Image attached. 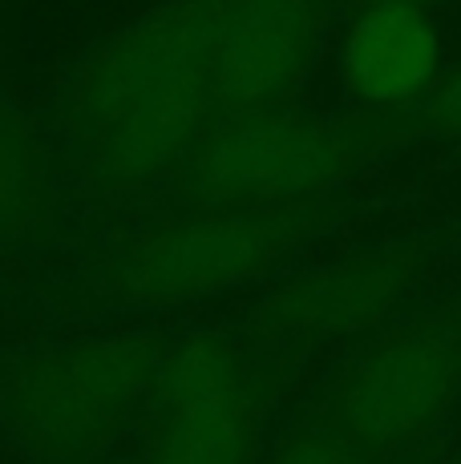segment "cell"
Segmentation results:
<instances>
[{"mask_svg": "<svg viewBox=\"0 0 461 464\" xmlns=\"http://www.w3.org/2000/svg\"><path fill=\"white\" fill-rule=\"evenodd\" d=\"M268 464H368L357 452V444L332 424H312L304 432H296L291 440H283Z\"/></svg>", "mask_w": 461, "mask_h": 464, "instance_id": "8fae6325", "label": "cell"}, {"mask_svg": "<svg viewBox=\"0 0 461 464\" xmlns=\"http://www.w3.org/2000/svg\"><path fill=\"white\" fill-rule=\"evenodd\" d=\"M405 121L417 133H429V138H461V57L454 65H446L437 85L413 110H405Z\"/></svg>", "mask_w": 461, "mask_h": 464, "instance_id": "30bf717a", "label": "cell"}, {"mask_svg": "<svg viewBox=\"0 0 461 464\" xmlns=\"http://www.w3.org/2000/svg\"><path fill=\"white\" fill-rule=\"evenodd\" d=\"M368 150L365 126L280 102L211 121L166 186L179 207H320L357 174Z\"/></svg>", "mask_w": 461, "mask_h": 464, "instance_id": "3957f363", "label": "cell"}, {"mask_svg": "<svg viewBox=\"0 0 461 464\" xmlns=\"http://www.w3.org/2000/svg\"><path fill=\"white\" fill-rule=\"evenodd\" d=\"M320 207H182L118 246L110 287L134 307H186L263 279L316 227Z\"/></svg>", "mask_w": 461, "mask_h": 464, "instance_id": "277c9868", "label": "cell"}, {"mask_svg": "<svg viewBox=\"0 0 461 464\" xmlns=\"http://www.w3.org/2000/svg\"><path fill=\"white\" fill-rule=\"evenodd\" d=\"M162 347L90 335L25 355L0 388V424L37 464H93L146 420Z\"/></svg>", "mask_w": 461, "mask_h": 464, "instance_id": "7a4b0ae2", "label": "cell"}, {"mask_svg": "<svg viewBox=\"0 0 461 464\" xmlns=\"http://www.w3.org/2000/svg\"><path fill=\"white\" fill-rule=\"evenodd\" d=\"M260 420L263 396L251 355L223 335H186L162 347L134 464H255Z\"/></svg>", "mask_w": 461, "mask_h": 464, "instance_id": "5b68a950", "label": "cell"}, {"mask_svg": "<svg viewBox=\"0 0 461 464\" xmlns=\"http://www.w3.org/2000/svg\"><path fill=\"white\" fill-rule=\"evenodd\" d=\"M425 258L409 243L365 246L283 279L260 307V324L283 343H324L365 332L417 291Z\"/></svg>", "mask_w": 461, "mask_h": 464, "instance_id": "52a82bcc", "label": "cell"}, {"mask_svg": "<svg viewBox=\"0 0 461 464\" xmlns=\"http://www.w3.org/2000/svg\"><path fill=\"white\" fill-rule=\"evenodd\" d=\"M223 82L207 0H162L105 33L61 89V146L97 198L162 186L223 118Z\"/></svg>", "mask_w": 461, "mask_h": 464, "instance_id": "6da1fadb", "label": "cell"}, {"mask_svg": "<svg viewBox=\"0 0 461 464\" xmlns=\"http://www.w3.org/2000/svg\"><path fill=\"white\" fill-rule=\"evenodd\" d=\"M320 5H340V0H320ZM352 5H360V0H352ZM413 5H425V8H446V5H457V0H413Z\"/></svg>", "mask_w": 461, "mask_h": 464, "instance_id": "7c38bea8", "label": "cell"}, {"mask_svg": "<svg viewBox=\"0 0 461 464\" xmlns=\"http://www.w3.org/2000/svg\"><path fill=\"white\" fill-rule=\"evenodd\" d=\"M461 392V327L409 324L360 352L332 388V416L365 460L397 457L454 408Z\"/></svg>", "mask_w": 461, "mask_h": 464, "instance_id": "8992f818", "label": "cell"}, {"mask_svg": "<svg viewBox=\"0 0 461 464\" xmlns=\"http://www.w3.org/2000/svg\"><path fill=\"white\" fill-rule=\"evenodd\" d=\"M437 8L413 0H360L336 41V77L368 113H405L446 73Z\"/></svg>", "mask_w": 461, "mask_h": 464, "instance_id": "ba28073f", "label": "cell"}, {"mask_svg": "<svg viewBox=\"0 0 461 464\" xmlns=\"http://www.w3.org/2000/svg\"><path fill=\"white\" fill-rule=\"evenodd\" d=\"M53 198V150L33 121L0 105V251L25 243Z\"/></svg>", "mask_w": 461, "mask_h": 464, "instance_id": "9c48e42d", "label": "cell"}]
</instances>
